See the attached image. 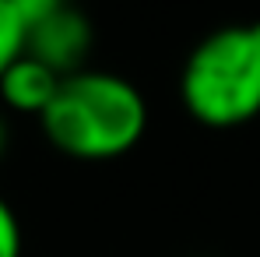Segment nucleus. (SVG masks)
<instances>
[{
  "mask_svg": "<svg viewBox=\"0 0 260 257\" xmlns=\"http://www.w3.org/2000/svg\"><path fill=\"white\" fill-rule=\"evenodd\" d=\"M179 99L190 120L232 130L260 117V21L225 25L190 49Z\"/></svg>",
  "mask_w": 260,
  "mask_h": 257,
  "instance_id": "obj_2",
  "label": "nucleus"
},
{
  "mask_svg": "<svg viewBox=\"0 0 260 257\" xmlns=\"http://www.w3.org/2000/svg\"><path fill=\"white\" fill-rule=\"evenodd\" d=\"M60 74L49 71L46 64L21 56L18 64H11V71L0 78V102L11 113H28V117H43L53 106L56 92H60Z\"/></svg>",
  "mask_w": 260,
  "mask_h": 257,
  "instance_id": "obj_4",
  "label": "nucleus"
},
{
  "mask_svg": "<svg viewBox=\"0 0 260 257\" xmlns=\"http://www.w3.org/2000/svg\"><path fill=\"white\" fill-rule=\"evenodd\" d=\"M0 257H21V222L0 197Z\"/></svg>",
  "mask_w": 260,
  "mask_h": 257,
  "instance_id": "obj_6",
  "label": "nucleus"
},
{
  "mask_svg": "<svg viewBox=\"0 0 260 257\" xmlns=\"http://www.w3.org/2000/svg\"><path fill=\"white\" fill-rule=\"evenodd\" d=\"M39 124L56 152L81 162H109L137 148L144 137L148 102L134 81L88 67L60 81V92Z\"/></svg>",
  "mask_w": 260,
  "mask_h": 257,
  "instance_id": "obj_1",
  "label": "nucleus"
},
{
  "mask_svg": "<svg viewBox=\"0 0 260 257\" xmlns=\"http://www.w3.org/2000/svg\"><path fill=\"white\" fill-rule=\"evenodd\" d=\"M7 148H11V124H7V117L0 113V162H4Z\"/></svg>",
  "mask_w": 260,
  "mask_h": 257,
  "instance_id": "obj_7",
  "label": "nucleus"
},
{
  "mask_svg": "<svg viewBox=\"0 0 260 257\" xmlns=\"http://www.w3.org/2000/svg\"><path fill=\"white\" fill-rule=\"evenodd\" d=\"M28 43V7L25 0H0V78L25 56Z\"/></svg>",
  "mask_w": 260,
  "mask_h": 257,
  "instance_id": "obj_5",
  "label": "nucleus"
},
{
  "mask_svg": "<svg viewBox=\"0 0 260 257\" xmlns=\"http://www.w3.org/2000/svg\"><path fill=\"white\" fill-rule=\"evenodd\" d=\"M25 7H28L25 56L46 64L60 78L88 71L85 60L95 46V28L85 11L63 0H25Z\"/></svg>",
  "mask_w": 260,
  "mask_h": 257,
  "instance_id": "obj_3",
  "label": "nucleus"
}]
</instances>
